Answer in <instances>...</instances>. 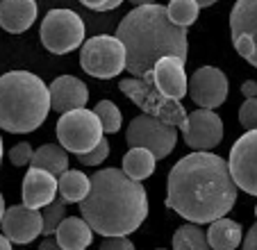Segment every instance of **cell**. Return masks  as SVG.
<instances>
[{"label":"cell","mask_w":257,"mask_h":250,"mask_svg":"<svg viewBox=\"0 0 257 250\" xmlns=\"http://www.w3.org/2000/svg\"><path fill=\"white\" fill-rule=\"evenodd\" d=\"M237 200V184L228 162L209 150H194L169 173L166 207L191 223H212L225 216Z\"/></svg>","instance_id":"1"},{"label":"cell","mask_w":257,"mask_h":250,"mask_svg":"<svg viewBox=\"0 0 257 250\" xmlns=\"http://www.w3.org/2000/svg\"><path fill=\"white\" fill-rule=\"evenodd\" d=\"M82 218L102 236H123L139 230L148 216V193L139 180L123 169H102L93 173L91 187L80 200Z\"/></svg>","instance_id":"2"},{"label":"cell","mask_w":257,"mask_h":250,"mask_svg":"<svg viewBox=\"0 0 257 250\" xmlns=\"http://www.w3.org/2000/svg\"><path fill=\"white\" fill-rule=\"evenodd\" d=\"M116 37L125 46V71L141 77L153 71L157 59L180 57L187 62V28L171 23L164 5H139L116 28Z\"/></svg>","instance_id":"3"},{"label":"cell","mask_w":257,"mask_h":250,"mask_svg":"<svg viewBox=\"0 0 257 250\" xmlns=\"http://www.w3.org/2000/svg\"><path fill=\"white\" fill-rule=\"evenodd\" d=\"M50 111L46 82L30 71L0 75V128L14 135L37 130Z\"/></svg>","instance_id":"4"},{"label":"cell","mask_w":257,"mask_h":250,"mask_svg":"<svg viewBox=\"0 0 257 250\" xmlns=\"http://www.w3.org/2000/svg\"><path fill=\"white\" fill-rule=\"evenodd\" d=\"M118 89H121L137 107H141L144 114L162 118V120H166V123L180 128V130L185 128L187 111H185V107H182V102L175 100V98L164 96V93L155 87L151 71L141 77H125V80H121L118 82Z\"/></svg>","instance_id":"5"},{"label":"cell","mask_w":257,"mask_h":250,"mask_svg":"<svg viewBox=\"0 0 257 250\" xmlns=\"http://www.w3.org/2000/svg\"><path fill=\"white\" fill-rule=\"evenodd\" d=\"M80 66L91 77L109 80L125 71V46L118 37L112 34H98L82 41L80 50Z\"/></svg>","instance_id":"6"},{"label":"cell","mask_w":257,"mask_h":250,"mask_svg":"<svg viewBox=\"0 0 257 250\" xmlns=\"http://www.w3.org/2000/svg\"><path fill=\"white\" fill-rule=\"evenodd\" d=\"M55 132H57L59 146L75 155L91 150L102 139V125L96 111L84 109V107L64 111L62 118L57 120Z\"/></svg>","instance_id":"7"},{"label":"cell","mask_w":257,"mask_h":250,"mask_svg":"<svg viewBox=\"0 0 257 250\" xmlns=\"http://www.w3.org/2000/svg\"><path fill=\"white\" fill-rule=\"evenodd\" d=\"M84 41V21L73 10H50L41 21V44L53 55H66Z\"/></svg>","instance_id":"8"},{"label":"cell","mask_w":257,"mask_h":250,"mask_svg":"<svg viewBox=\"0 0 257 250\" xmlns=\"http://www.w3.org/2000/svg\"><path fill=\"white\" fill-rule=\"evenodd\" d=\"M127 146H139V148L151 150L155 159H164L173 153L178 144V128L155 116L141 114L130 120L125 132Z\"/></svg>","instance_id":"9"},{"label":"cell","mask_w":257,"mask_h":250,"mask_svg":"<svg viewBox=\"0 0 257 250\" xmlns=\"http://www.w3.org/2000/svg\"><path fill=\"white\" fill-rule=\"evenodd\" d=\"M234 50L257 68V0H237L230 12Z\"/></svg>","instance_id":"10"},{"label":"cell","mask_w":257,"mask_h":250,"mask_svg":"<svg viewBox=\"0 0 257 250\" xmlns=\"http://www.w3.org/2000/svg\"><path fill=\"white\" fill-rule=\"evenodd\" d=\"M228 169L237 189L257 196V130H246L232 144Z\"/></svg>","instance_id":"11"},{"label":"cell","mask_w":257,"mask_h":250,"mask_svg":"<svg viewBox=\"0 0 257 250\" xmlns=\"http://www.w3.org/2000/svg\"><path fill=\"white\" fill-rule=\"evenodd\" d=\"M187 93L198 107H221L228 98V77L216 66H203L187 80Z\"/></svg>","instance_id":"12"},{"label":"cell","mask_w":257,"mask_h":250,"mask_svg":"<svg viewBox=\"0 0 257 250\" xmlns=\"http://www.w3.org/2000/svg\"><path fill=\"white\" fill-rule=\"evenodd\" d=\"M185 144L194 150H212L223 141V120L214 114V109L198 107L196 111L187 114V123L182 128Z\"/></svg>","instance_id":"13"},{"label":"cell","mask_w":257,"mask_h":250,"mask_svg":"<svg viewBox=\"0 0 257 250\" xmlns=\"http://www.w3.org/2000/svg\"><path fill=\"white\" fill-rule=\"evenodd\" d=\"M0 223H3V234L12 243H21V245L34 241L44 230L39 209H32V207L25 205H14L10 209H5Z\"/></svg>","instance_id":"14"},{"label":"cell","mask_w":257,"mask_h":250,"mask_svg":"<svg viewBox=\"0 0 257 250\" xmlns=\"http://www.w3.org/2000/svg\"><path fill=\"white\" fill-rule=\"evenodd\" d=\"M153 82L155 87L160 89L164 96L175 98V100H182L187 93V73H185V59L180 57H162L155 62L151 71Z\"/></svg>","instance_id":"15"},{"label":"cell","mask_w":257,"mask_h":250,"mask_svg":"<svg viewBox=\"0 0 257 250\" xmlns=\"http://www.w3.org/2000/svg\"><path fill=\"white\" fill-rule=\"evenodd\" d=\"M50 93V109L59 111H71V109H80L87 105L89 100V89L82 80H78L75 75H59L50 82L48 87Z\"/></svg>","instance_id":"16"},{"label":"cell","mask_w":257,"mask_h":250,"mask_svg":"<svg viewBox=\"0 0 257 250\" xmlns=\"http://www.w3.org/2000/svg\"><path fill=\"white\" fill-rule=\"evenodd\" d=\"M57 196V178L44 169H32L23 178V205L32 209H41Z\"/></svg>","instance_id":"17"},{"label":"cell","mask_w":257,"mask_h":250,"mask_svg":"<svg viewBox=\"0 0 257 250\" xmlns=\"http://www.w3.org/2000/svg\"><path fill=\"white\" fill-rule=\"evenodd\" d=\"M37 21L34 0H0V28L10 34L28 32Z\"/></svg>","instance_id":"18"},{"label":"cell","mask_w":257,"mask_h":250,"mask_svg":"<svg viewBox=\"0 0 257 250\" xmlns=\"http://www.w3.org/2000/svg\"><path fill=\"white\" fill-rule=\"evenodd\" d=\"M55 239L57 243L62 245L64 250H87V245L91 243V236H93V230L89 227V223L84 218H62V223L57 225L55 230Z\"/></svg>","instance_id":"19"},{"label":"cell","mask_w":257,"mask_h":250,"mask_svg":"<svg viewBox=\"0 0 257 250\" xmlns=\"http://www.w3.org/2000/svg\"><path fill=\"white\" fill-rule=\"evenodd\" d=\"M205 234H207V243L212 250H234L241 243V225L225 216L209 223Z\"/></svg>","instance_id":"20"},{"label":"cell","mask_w":257,"mask_h":250,"mask_svg":"<svg viewBox=\"0 0 257 250\" xmlns=\"http://www.w3.org/2000/svg\"><path fill=\"white\" fill-rule=\"evenodd\" d=\"M30 164L37 166V169H44L48 173H53L55 178H59L68 169V150L57 144H44L39 146V150L32 153Z\"/></svg>","instance_id":"21"},{"label":"cell","mask_w":257,"mask_h":250,"mask_svg":"<svg viewBox=\"0 0 257 250\" xmlns=\"http://www.w3.org/2000/svg\"><path fill=\"white\" fill-rule=\"evenodd\" d=\"M155 155L151 150L139 148V146H132L127 150V155L123 157V173L130 175L132 180H146L155 173Z\"/></svg>","instance_id":"22"},{"label":"cell","mask_w":257,"mask_h":250,"mask_svg":"<svg viewBox=\"0 0 257 250\" xmlns=\"http://www.w3.org/2000/svg\"><path fill=\"white\" fill-rule=\"evenodd\" d=\"M91 187V178L84 175L82 171H64L57 178V191L64 202H80L89 193Z\"/></svg>","instance_id":"23"},{"label":"cell","mask_w":257,"mask_h":250,"mask_svg":"<svg viewBox=\"0 0 257 250\" xmlns=\"http://www.w3.org/2000/svg\"><path fill=\"white\" fill-rule=\"evenodd\" d=\"M173 250H212L207 243V234L198 223H187L178 227L173 234Z\"/></svg>","instance_id":"24"},{"label":"cell","mask_w":257,"mask_h":250,"mask_svg":"<svg viewBox=\"0 0 257 250\" xmlns=\"http://www.w3.org/2000/svg\"><path fill=\"white\" fill-rule=\"evenodd\" d=\"M198 12H200V5L196 0H171L169 7H166L169 21L180 25V28H189L191 23H196Z\"/></svg>","instance_id":"25"},{"label":"cell","mask_w":257,"mask_h":250,"mask_svg":"<svg viewBox=\"0 0 257 250\" xmlns=\"http://www.w3.org/2000/svg\"><path fill=\"white\" fill-rule=\"evenodd\" d=\"M93 111H96L98 120H100V125H102V132H107V135H114V132L121 130L123 116H121V109H118V107L114 105L112 100H100Z\"/></svg>","instance_id":"26"},{"label":"cell","mask_w":257,"mask_h":250,"mask_svg":"<svg viewBox=\"0 0 257 250\" xmlns=\"http://www.w3.org/2000/svg\"><path fill=\"white\" fill-rule=\"evenodd\" d=\"M64 216H66V202L64 200H53L48 205H44V214H41L44 230H41V234L46 236L55 234V230H57V225L62 223Z\"/></svg>","instance_id":"27"},{"label":"cell","mask_w":257,"mask_h":250,"mask_svg":"<svg viewBox=\"0 0 257 250\" xmlns=\"http://www.w3.org/2000/svg\"><path fill=\"white\" fill-rule=\"evenodd\" d=\"M107 155H109V144H107V139L102 137V139L98 141L91 150L80 153L78 159H80V164H84V166H98L100 162H105V159H107Z\"/></svg>","instance_id":"28"},{"label":"cell","mask_w":257,"mask_h":250,"mask_svg":"<svg viewBox=\"0 0 257 250\" xmlns=\"http://www.w3.org/2000/svg\"><path fill=\"white\" fill-rule=\"evenodd\" d=\"M239 123L246 130H257V96L246 98L243 105L239 107Z\"/></svg>","instance_id":"29"},{"label":"cell","mask_w":257,"mask_h":250,"mask_svg":"<svg viewBox=\"0 0 257 250\" xmlns=\"http://www.w3.org/2000/svg\"><path fill=\"white\" fill-rule=\"evenodd\" d=\"M32 146L28 144V141H23V144H16L14 148L10 150V162L14 164V166H25V164H30V159H32Z\"/></svg>","instance_id":"30"},{"label":"cell","mask_w":257,"mask_h":250,"mask_svg":"<svg viewBox=\"0 0 257 250\" xmlns=\"http://www.w3.org/2000/svg\"><path fill=\"white\" fill-rule=\"evenodd\" d=\"M100 250H135V243H132L125 234L123 236H107V239L100 243Z\"/></svg>","instance_id":"31"},{"label":"cell","mask_w":257,"mask_h":250,"mask_svg":"<svg viewBox=\"0 0 257 250\" xmlns=\"http://www.w3.org/2000/svg\"><path fill=\"white\" fill-rule=\"evenodd\" d=\"M80 3L93 12H112L121 5L123 0H80Z\"/></svg>","instance_id":"32"},{"label":"cell","mask_w":257,"mask_h":250,"mask_svg":"<svg viewBox=\"0 0 257 250\" xmlns=\"http://www.w3.org/2000/svg\"><path fill=\"white\" fill-rule=\"evenodd\" d=\"M243 250H257V223L248 230L246 239H243Z\"/></svg>","instance_id":"33"},{"label":"cell","mask_w":257,"mask_h":250,"mask_svg":"<svg viewBox=\"0 0 257 250\" xmlns=\"http://www.w3.org/2000/svg\"><path fill=\"white\" fill-rule=\"evenodd\" d=\"M241 93H243V98H255L257 96V82L255 80H246L241 84Z\"/></svg>","instance_id":"34"},{"label":"cell","mask_w":257,"mask_h":250,"mask_svg":"<svg viewBox=\"0 0 257 250\" xmlns=\"http://www.w3.org/2000/svg\"><path fill=\"white\" fill-rule=\"evenodd\" d=\"M39 250H64V248L57 243V239H53V236H48V239H44V241H41Z\"/></svg>","instance_id":"35"},{"label":"cell","mask_w":257,"mask_h":250,"mask_svg":"<svg viewBox=\"0 0 257 250\" xmlns=\"http://www.w3.org/2000/svg\"><path fill=\"white\" fill-rule=\"evenodd\" d=\"M0 250H12V241L5 234H0Z\"/></svg>","instance_id":"36"},{"label":"cell","mask_w":257,"mask_h":250,"mask_svg":"<svg viewBox=\"0 0 257 250\" xmlns=\"http://www.w3.org/2000/svg\"><path fill=\"white\" fill-rule=\"evenodd\" d=\"M200 7H209V5H214V3H218V0H196Z\"/></svg>","instance_id":"37"},{"label":"cell","mask_w":257,"mask_h":250,"mask_svg":"<svg viewBox=\"0 0 257 250\" xmlns=\"http://www.w3.org/2000/svg\"><path fill=\"white\" fill-rule=\"evenodd\" d=\"M130 3H135V5L139 7V5H151V3H155V0H130Z\"/></svg>","instance_id":"38"},{"label":"cell","mask_w":257,"mask_h":250,"mask_svg":"<svg viewBox=\"0 0 257 250\" xmlns=\"http://www.w3.org/2000/svg\"><path fill=\"white\" fill-rule=\"evenodd\" d=\"M5 198H3V193H0V218H3V214H5Z\"/></svg>","instance_id":"39"},{"label":"cell","mask_w":257,"mask_h":250,"mask_svg":"<svg viewBox=\"0 0 257 250\" xmlns=\"http://www.w3.org/2000/svg\"><path fill=\"white\" fill-rule=\"evenodd\" d=\"M0 162H3V137H0Z\"/></svg>","instance_id":"40"},{"label":"cell","mask_w":257,"mask_h":250,"mask_svg":"<svg viewBox=\"0 0 257 250\" xmlns=\"http://www.w3.org/2000/svg\"><path fill=\"white\" fill-rule=\"evenodd\" d=\"M255 216H257V207H255Z\"/></svg>","instance_id":"41"}]
</instances>
